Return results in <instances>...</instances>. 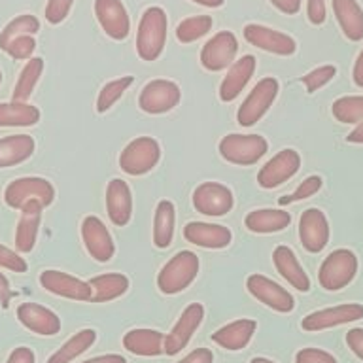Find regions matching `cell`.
<instances>
[{
    "mask_svg": "<svg viewBox=\"0 0 363 363\" xmlns=\"http://www.w3.org/2000/svg\"><path fill=\"white\" fill-rule=\"evenodd\" d=\"M169 19L163 8L152 6L142 13L138 33H136V51L142 61H155L161 57L167 44Z\"/></svg>",
    "mask_w": 363,
    "mask_h": 363,
    "instance_id": "cell-1",
    "label": "cell"
},
{
    "mask_svg": "<svg viewBox=\"0 0 363 363\" xmlns=\"http://www.w3.org/2000/svg\"><path fill=\"white\" fill-rule=\"evenodd\" d=\"M199 257L189 250H182L170 257L157 274V288L164 295H176L187 289L197 278Z\"/></svg>",
    "mask_w": 363,
    "mask_h": 363,
    "instance_id": "cell-2",
    "label": "cell"
},
{
    "mask_svg": "<svg viewBox=\"0 0 363 363\" xmlns=\"http://www.w3.org/2000/svg\"><path fill=\"white\" fill-rule=\"evenodd\" d=\"M357 272V257L348 248L333 250L331 254L323 259L318 271L320 286L328 291H339L346 288L348 284L356 278Z\"/></svg>",
    "mask_w": 363,
    "mask_h": 363,
    "instance_id": "cell-3",
    "label": "cell"
},
{
    "mask_svg": "<svg viewBox=\"0 0 363 363\" xmlns=\"http://www.w3.org/2000/svg\"><path fill=\"white\" fill-rule=\"evenodd\" d=\"M220 155L227 163L240 164V167H250L255 164L269 150V144L261 135H233L223 136L220 140Z\"/></svg>",
    "mask_w": 363,
    "mask_h": 363,
    "instance_id": "cell-4",
    "label": "cell"
},
{
    "mask_svg": "<svg viewBox=\"0 0 363 363\" xmlns=\"http://www.w3.org/2000/svg\"><path fill=\"white\" fill-rule=\"evenodd\" d=\"M161 147L152 136H138L129 142L119 155V167L130 176L147 174L159 163Z\"/></svg>",
    "mask_w": 363,
    "mask_h": 363,
    "instance_id": "cell-5",
    "label": "cell"
},
{
    "mask_svg": "<svg viewBox=\"0 0 363 363\" xmlns=\"http://www.w3.org/2000/svg\"><path fill=\"white\" fill-rule=\"evenodd\" d=\"M55 199V189L51 182L38 176H25L17 178L6 187L4 201L13 210H21L30 201H40L44 206H50Z\"/></svg>",
    "mask_w": 363,
    "mask_h": 363,
    "instance_id": "cell-6",
    "label": "cell"
},
{
    "mask_svg": "<svg viewBox=\"0 0 363 363\" xmlns=\"http://www.w3.org/2000/svg\"><path fill=\"white\" fill-rule=\"evenodd\" d=\"M280 84L277 78H263L257 82L254 89L250 91V95L244 99L237 112V121L242 127H252L257 123L272 106V102L278 96Z\"/></svg>",
    "mask_w": 363,
    "mask_h": 363,
    "instance_id": "cell-7",
    "label": "cell"
},
{
    "mask_svg": "<svg viewBox=\"0 0 363 363\" xmlns=\"http://www.w3.org/2000/svg\"><path fill=\"white\" fill-rule=\"evenodd\" d=\"M182 91L170 79H152L144 85L138 96V106L146 113H167L178 106Z\"/></svg>",
    "mask_w": 363,
    "mask_h": 363,
    "instance_id": "cell-8",
    "label": "cell"
},
{
    "mask_svg": "<svg viewBox=\"0 0 363 363\" xmlns=\"http://www.w3.org/2000/svg\"><path fill=\"white\" fill-rule=\"evenodd\" d=\"M238 51V40L231 30H221L203 45L201 65L210 72H220L231 67Z\"/></svg>",
    "mask_w": 363,
    "mask_h": 363,
    "instance_id": "cell-9",
    "label": "cell"
},
{
    "mask_svg": "<svg viewBox=\"0 0 363 363\" xmlns=\"http://www.w3.org/2000/svg\"><path fill=\"white\" fill-rule=\"evenodd\" d=\"M301 167V155L291 147L280 150L277 155H272L261 170L257 172V184L263 189H272V187L282 186L291 176L297 174Z\"/></svg>",
    "mask_w": 363,
    "mask_h": 363,
    "instance_id": "cell-10",
    "label": "cell"
},
{
    "mask_svg": "<svg viewBox=\"0 0 363 363\" xmlns=\"http://www.w3.org/2000/svg\"><path fill=\"white\" fill-rule=\"evenodd\" d=\"M233 204H235L233 191L218 182H204L193 191V206L204 216H212V218L225 216L233 210Z\"/></svg>",
    "mask_w": 363,
    "mask_h": 363,
    "instance_id": "cell-11",
    "label": "cell"
},
{
    "mask_svg": "<svg viewBox=\"0 0 363 363\" xmlns=\"http://www.w3.org/2000/svg\"><path fill=\"white\" fill-rule=\"evenodd\" d=\"M246 288L255 299L272 311L288 314L295 308L294 295L289 294L288 289H284L280 284L263 277V274H250L246 280Z\"/></svg>",
    "mask_w": 363,
    "mask_h": 363,
    "instance_id": "cell-12",
    "label": "cell"
},
{
    "mask_svg": "<svg viewBox=\"0 0 363 363\" xmlns=\"http://www.w3.org/2000/svg\"><path fill=\"white\" fill-rule=\"evenodd\" d=\"M363 318V305L359 303H345V305L329 306L322 311L311 312L308 316L303 318L301 328L305 331H323V329L337 328L345 323L357 322Z\"/></svg>",
    "mask_w": 363,
    "mask_h": 363,
    "instance_id": "cell-13",
    "label": "cell"
},
{
    "mask_svg": "<svg viewBox=\"0 0 363 363\" xmlns=\"http://www.w3.org/2000/svg\"><path fill=\"white\" fill-rule=\"evenodd\" d=\"M204 306L201 303H191L184 308V312L174 323V328L169 335H164V354L167 356H176L180 354L191 340L193 333L197 331L199 325L203 323Z\"/></svg>",
    "mask_w": 363,
    "mask_h": 363,
    "instance_id": "cell-14",
    "label": "cell"
},
{
    "mask_svg": "<svg viewBox=\"0 0 363 363\" xmlns=\"http://www.w3.org/2000/svg\"><path fill=\"white\" fill-rule=\"evenodd\" d=\"M82 238H84L85 250L95 261L106 263L116 254L112 235L106 229V225L99 220L96 216H87L82 221Z\"/></svg>",
    "mask_w": 363,
    "mask_h": 363,
    "instance_id": "cell-15",
    "label": "cell"
},
{
    "mask_svg": "<svg viewBox=\"0 0 363 363\" xmlns=\"http://www.w3.org/2000/svg\"><path fill=\"white\" fill-rule=\"evenodd\" d=\"M244 38L248 44L269 51V53H274V55H294L297 50V44L291 36L274 30V28L255 25V23H250L244 27Z\"/></svg>",
    "mask_w": 363,
    "mask_h": 363,
    "instance_id": "cell-16",
    "label": "cell"
},
{
    "mask_svg": "<svg viewBox=\"0 0 363 363\" xmlns=\"http://www.w3.org/2000/svg\"><path fill=\"white\" fill-rule=\"evenodd\" d=\"M40 284L50 294L65 297V299L93 301V289H91L89 282H84L67 272L44 271L40 274Z\"/></svg>",
    "mask_w": 363,
    "mask_h": 363,
    "instance_id": "cell-17",
    "label": "cell"
},
{
    "mask_svg": "<svg viewBox=\"0 0 363 363\" xmlns=\"http://www.w3.org/2000/svg\"><path fill=\"white\" fill-rule=\"evenodd\" d=\"M299 238L311 254L322 252L329 242V221L320 208H308L301 214Z\"/></svg>",
    "mask_w": 363,
    "mask_h": 363,
    "instance_id": "cell-18",
    "label": "cell"
},
{
    "mask_svg": "<svg viewBox=\"0 0 363 363\" xmlns=\"http://www.w3.org/2000/svg\"><path fill=\"white\" fill-rule=\"evenodd\" d=\"M95 16L102 30L110 38H127L130 30V19L121 0H95Z\"/></svg>",
    "mask_w": 363,
    "mask_h": 363,
    "instance_id": "cell-19",
    "label": "cell"
},
{
    "mask_svg": "<svg viewBox=\"0 0 363 363\" xmlns=\"http://www.w3.org/2000/svg\"><path fill=\"white\" fill-rule=\"evenodd\" d=\"M184 237L187 242L206 250H221L231 244L233 233L225 225L206 223V221H189L184 227Z\"/></svg>",
    "mask_w": 363,
    "mask_h": 363,
    "instance_id": "cell-20",
    "label": "cell"
},
{
    "mask_svg": "<svg viewBox=\"0 0 363 363\" xmlns=\"http://www.w3.org/2000/svg\"><path fill=\"white\" fill-rule=\"evenodd\" d=\"M106 212L113 225H127L133 218V193L121 178L110 180L106 187Z\"/></svg>",
    "mask_w": 363,
    "mask_h": 363,
    "instance_id": "cell-21",
    "label": "cell"
},
{
    "mask_svg": "<svg viewBox=\"0 0 363 363\" xmlns=\"http://www.w3.org/2000/svg\"><path fill=\"white\" fill-rule=\"evenodd\" d=\"M17 318L27 329L36 335H57L61 331V320L55 312L36 303H23L17 308Z\"/></svg>",
    "mask_w": 363,
    "mask_h": 363,
    "instance_id": "cell-22",
    "label": "cell"
},
{
    "mask_svg": "<svg viewBox=\"0 0 363 363\" xmlns=\"http://www.w3.org/2000/svg\"><path fill=\"white\" fill-rule=\"evenodd\" d=\"M272 263L277 267L278 274L291 286V288L299 289L306 294L311 289V278L305 272L303 265L297 259V255L288 246H277L272 252Z\"/></svg>",
    "mask_w": 363,
    "mask_h": 363,
    "instance_id": "cell-23",
    "label": "cell"
},
{
    "mask_svg": "<svg viewBox=\"0 0 363 363\" xmlns=\"http://www.w3.org/2000/svg\"><path fill=\"white\" fill-rule=\"evenodd\" d=\"M255 72V57L244 55L238 61H235L227 70V76L220 85V99L223 102H233L242 89L248 85Z\"/></svg>",
    "mask_w": 363,
    "mask_h": 363,
    "instance_id": "cell-24",
    "label": "cell"
},
{
    "mask_svg": "<svg viewBox=\"0 0 363 363\" xmlns=\"http://www.w3.org/2000/svg\"><path fill=\"white\" fill-rule=\"evenodd\" d=\"M255 328H257V323L254 320H248V318L235 320V322L227 323V325L218 329L216 333H212V340L225 350H242L254 337Z\"/></svg>",
    "mask_w": 363,
    "mask_h": 363,
    "instance_id": "cell-25",
    "label": "cell"
},
{
    "mask_svg": "<svg viewBox=\"0 0 363 363\" xmlns=\"http://www.w3.org/2000/svg\"><path fill=\"white\" fill-rule=\"evenodd\" d=\"M42 208H44V204L40 201H30L21 208V220L17 223L16 231V246L23 254H28L36 244Z\"/></svg>",
    "mask_w": 363,
    "mask_h": 363,
    "instance_id": "cell-26",
    "label": "cell"
},
{
    "mask_svg": "<svg viewBox=\"0 0 363 363\" xmlns=\"http://www.w3.org/2000/svg\"><path fill=\"white\" fill-rule=\"evenodd\" d=\"M125 350L142 357L164 354V335L155 329H130L123 337Z\"/></svg>",
    "mask_w": 363,
    "mask_h": 363,
    "instance_id": "cell-27",
    "label": "cell"
},
{
    "mask_svg": "<svg viewBox=\"0 0 363 363\" xmlns=\"http://www.w3.org/2000/svg\"><path fill=\"white\" fill-rule=\"evenodd\" d=\"M289 223H291V216L282 208L252 210L244 220V225L248 227V231L259 233V235L284 231Z\"/></svg>",
    "mask_w": 363,
    "mask_h": 363,
    "instance_id": "cell-28",
    "label": "cell"
},
{
    "mask_svg": "<svg viewBox=\"0 0 363 363\" xmlns=\"http://www.w3.org/2000/svg\"><path fill=\"white\" fill-rule=\"evenodd\" d=\"M333 11L346 38L363 40V10L357 0H333Z\"/></svg>",
    "mask_w": 363,
    "mask_h": 363,
    "instance_id": "cell-29",
    "label": "cell"
},
{
    "mask_svg": "<svg viewBox=\"0 0 363 363\" xmlns=\"http://www.w3.org/2000/svg\"><path fill=\"white\" fill-rule=\"evenodd\" d=\"M34 138L28 135H11L0 138V169L27 161L34 153Z\"/></svg>",
    "mask_w": 363,
    "mask_h": 363,
    "instance_id": "cell-30",
    "label": "cell"
},
{
    "mask_svg": "<svg viewBox=\"0 0 363 363\" xmlns=\"http://www.w3.org/2000/svg\"><path fill=\"white\" fill-rule=\"evenodd\" d=\"M89 286L93 289V303H108L127 294L129 278L121 272H106L101 277L91 278Z\"/></svg>",
    "mask_w": 363,
    "mask_h": 363,
    "instance_id": "cell-31",
    "label": "cell"
},
{
    "mask_svg": "<svg viewBox=\"0 0 363 363\" xmlns=\"http://www.w3.org/2000/svg\"><path fill=\"white\" fill-rule=\"evenodd\" d=\"M40 121V110L28 102H2L0 127H33Z\"/></svg>",
    "mask_w": 363,
    "mask_h": 363,
    "instance_id": "cell-32",
    "label": "cell"
},
{
    "mask_svg": "<svg viewBox=\"0 0 363 363\" xmlns=\"http://www.w3.org/2000/svg\"><path fill=\"white\" fill-rule=\"evenodd\" d=\"M174 204L170 201H159L153 218V244L157 248H169L174 237Z\"/></svg>",
    "mask_w": 363,
    "mask_h": 363,
    "instance_id": "cell-33",
    "label": "cell"
},
{
    "mask_svg": "<svg viewBox=\"0 0 363 363\" xmlns=\"http://www.w3.org/2000/svg\"><path fill=\"white\" fill-rule=\"evenodd\" d=\"M96 331L95 329H82L78 333L70 337L65 345L57 352H53L48 359V363H70L78 356H82L85 350H89L95 345Z\"/></svg>",
    "mask_w": 363,
    "mask_h": 363,
    "instance_id": "cell-34",
    "label": "cell"
},
{
    "mask_svg": "<svg viewBox=\"0 0 363 363\" xmlns=\"http://www.w3.org/2000/svg\"><path fill=\"white\" fill-rule=\"evenodd\" d=\"M42 72H44V59L33 57L25 65L21 74H19V79H17L16 87H13V101L27 102L30 99V95H33L36 84H38Z\"/></svg>",
    "mask_w": 363,
    "mask_h": 363,
    "instance_id": "cell-35",
    "label": "cell"
},
{
    "mask_svg": "<svg viewBox=\"0 0 363 363\" xmlns=\"http://www.w3.org/2000/svg\"><path fill=\"white\" fill-rule=\"evenodd\" d=\"M331 113L340 123H363V95L340 96L333 102Z\"/></svg>",
    "mask_w": 363,
    "mask_h": 363,
    "instance_id": "cell-36",
    "label": "cell"
},
{
    "mask_svg": "<svg viewBox=\"0 0 363 363\" xmlns=\"http://www.w3.org/2000/svg\"><path fill=\"white\" fill-rule=\"evenodd\" d=\"M212 28V17L210 16H193L187 17L176 27V38L180 40L182 44H191L203 38L204 34H208Z\"/></svg>",
    "mask_w": 363,
    "mask_h": 363,
    "instance_id": "cell-37",
    "label": "cell"
},
{
    "mask_svg": "<svg viewBox=\"0 0 363 363\" xmlns=\"http://www.w3.org/2000/svg\"><path fill=\"white\" fill-rule=\"evenodd\" d=\"M40 30V21L34 16L23 13V16L11 19L0 33V50H6V45L10 44L11 40L17 36H25V34H36Z\"/></svg>",
    "mask_w": 363,
    "mask_h": 363,
    "instance_id": "cell-38",
    "label": "cell"
},
{
    "mask_svg": "<svg viewBox=\"0 0 363 363\" xmlns=\"http://www.w3.org/2000/svg\"><path fill=\"white\" fill-rule=\"evenodd\" d=\"M133 84V76H121L118 79H112L108 82L104 87L99 93V99H96V110L101 113L108 112L110 108L116 104V102L123 96V93L129 89V85Z\"/></svg>",
    "mask_w": 363,
    "mask_h": 363,
    "instance_id": "cell-39",
    "label": "cell"
},
{
    "mask_svg": "<svg viewBox=\"0 0 363 363\" xmlns=\"http://www.w3.org/2000/svg\"><path fill=\"white\" fill-rule=\"evenodd\" d=\"M323 186V180L320 176H308L306 180H303L299 184V187L295 189L294 193H289V195H284V197L278 199V204L280 206H286V204L297 203V201H303V199H308L312 195H316Z\"/></svg>",
    "mask_w": 363,
    "mask_h": 363,
    "instance_id": "cell-40",
    "label": "cell"
},
{
    "mask_svg": "<svg viewBox=\"0 0 363 363\" xmlns=\"http://www.w3.org/2000/svg\"><path fill=\"white\" fill-rule=\"evenodd\" d=\"M335 74H337V68L333 65H323V67L314 68L306 76H303L301 82L305 84L308 93H316L318 89H322L323 85H328L335 78Z\"/></svg>",
    "mask_w": 363,
    "mask_h": 363,
    "instance_id": "cell-41",
    "label": "cell"
},
{
    "mask_svg": "<svg viewBox=\"0 0 363 363\" xmlns=\"http://www.w3.org/2000/svg\"><path fill=\"white\" fill-rule=\"evenodd\" d=\"M36 50V40L30 36V34H25V36H17L6 45V53L16 59V61H21V59H30V55Z\"/></svg>",
    "mask_w": 363,
    "mask_h": 363,
    "instance_id": "cell-42",
    "label": "cell"
},
{
    "mask_svg": "<svg viewBox=\"0 0 363 363\" xmlns=\"http://www.w3.org/2000/svg\"><path fill=\"white\" fill-rule=\"evenodd\" d=\"M72 4L74 0H48V6H45V19H48V23L59 25V23L65 21Z\"/></svg>",
    "mask_w": 363,
    "mask_h": 363,
    "instance_id": "cell-43",
    "label": "cell"
},
{
    "mask_svg": "<svg viewBox=\"0 0 363 363\" xmlns=\"http://www.w3.org/2000/svg\"><path fill=\"white\" fill-rule=\"evenodd\" d=\"M295 363H339L329 354L320 348H303L295 354Z\"/></svg>",
    "mask_w": 363,
    "mask_h": 363,
    "instance_id": "cell-44",
    "label": "cell"
},
{
    "mask_svg": "<svg viewBox=\"0 0 363 363\" xmlns=\"http://www.w3.org/2000/svg\"><path fill=\"white\" fill-rule=\"evenodd\" d=\"M0 267L13 272H27V261L21 255L16 254L13 250L6 248L0 244Z\"/></svg>",
    "mask_w": 363,
    "mask_h": 363,
    "instance_id": "cell-45",
    "label": "cell"
},
{
    "mask_svg": "<svg viewBox=\"0 0 363 363\" xmlns=\"http://www.w3.org/2000/svg\"><path fill=\"white\" fill-rule=\"evenodd\" d=\"M306 16L312 25H322L325 21V0H308Z\"/></svg>",
    "mask_w": 363,
    "mask_h": 363,
    "instance_id": "cell-46",
    "label": "cell"
},
{
    "mask_svg": "<svg viewBox=\"0 0 363 363\" xmlns=\"http://www.w3.org/2000/svg\"><path fill=\"white\" fill-rule=\"evenodd\" d=\"M346 345L363 362V328H354L346 333Z\"/></svg>",
    "mask_w": 363,
    "mask_h": 363,
    "instance_id": "cell-47",
    "label": "cell"
},
{
    "mask_svg": "<svg viewBox=\"0 0 363 363\" xmlns=\"http://www.w3.org/2000/svg\"><path fill=\"white\" fill-rule=\"evenodd\" d=\"M178 363H214V354L208 348H195Z\"/></svg>",
    "mask_w": 363,
    "mask_h": 363,
    "instance_id": "cell-48",
    "label": "cell"
},
{
    "mask_svg": "<svg viewBox=\"0 0 363 363\" xmlns=\"http://www.w3.org/2000/svg\"><path fill=\"white\" fill-rule=\"evenodd\" d=\"M6 363H36V356H34V352L30 348H27V346H19V348L11 352Z\"/></svg>",
    "mask_w": 363,
    "mask_h": 363,
    "instance_id": "cell-49",
    "label": "cell"
},
{
    "mask_svg": "<svg viewBox=\"0 0 363 363\" xmlns=\"http://www.w3.org/2000/svg\"><path fill=\"white\" fill-rule=\"evenodd\" d=\"M13 295H16V291L10 288L8 278L0 272V305H2V308H8V306H10V301Z\"/></svg>",
    "mask_w": 363,
    "mask_h": 363,
    "instance_id": "cell-50",
    "label": "cell"
},
{
    "mask_svg": "<svg viewBox=\"0 0 363 363\" xmlns=\"http://www.w3.org/2000/svg\"><path fill=\"white\" fill-rule=\"evenodd\" d=\"M271 4L288 16H295L301 10V0H271Z\"/></svg>",
    "mask_w": 363,
    "mask_h": 363,
    "instance_id": "cell-51",
    "label": "cell"
},
{
    "mask_svg": "<svg viewBox=\"0 0 363 363\" xmlns=\"http://www.w3.org/2000/svg\"><path fill=\"white\" fill-rule=\"evenodd\" d=\"M352 76H354V84L357 87H363V50L359 51L356 62H354V70H352Z\"/></svg>",
    "mask_w": 363,
    "mask_h": 363,
    "instance_id": "cell-52",
    "label": "cell"
},
{
    "mask_svg": "<svg viewBox=\"0 0 363 363\" xmlns=\"http://www.w3.org/2000/svg\"><path fill=\"white\" fill-rule=\"evenodd\" d=\"M82 363H127V359L119 354H106V356L91 357V359H85Z\"/></svg>",
    "mask_w": 363,
    "mask_h": 363,
    "instance_id": "cell-53",
    "label": "cell"
},
{
    "mask_svg": "<svg viewBox=\"0 0 363 363\" xmlns=\"http://www.w3.org/2000/svg\"><path fill=\"white\" fill-rule=\"evenodd\" d=\"M346 142H350V144H363V123H357L352 129V133H348Z\"/></svg>",
    "mask_w": 363,
    "mask_h": 363,
    "instance_id": "cell-54",
    "label": "cell"
},
{
    "mask_svg": "<svg viewBox=\"0 0 363 363\" xmlns=\"http://www.w3.org/2000/svg\"><path fill=\"white\" fill-rule=\"evenodd\" d=\"M195 4H201V6H206V8H220L223 6L225 0H191Z\"/></svg>",
    "mask_w": 363,
    "mask_h": 363,
    "instance_id": "cell-55",
    "label": "cell"
},
{
    "mask_svg": "<svg viewBox=\"0 0 363 363\" xmlns=\"http://www.w3.org/2000/svg\"><path fill=\"white\" fill-rule=\"evenodd\" d=\"M250 363H274V362H271V359H267V357H254V359H252V362Z\"/></svg>",
    "mask_w": 363,
    "mask_h": 363,
    "instance_id": "cell-56",
    "label": "cell"
},
{
    "mask_svg": "<svg viewBox=\"0 0 363 363\" xmlns=\"http://www.w3.org/2000/svg\"><path fill=\"white\" fill-rule=\"evenodd\" d=\"M0 82H2V72H0Z\"/></svg>",
    "mask_w": 363,
    "mask_h": 363,
    "instance_id": "cell-57",
    "label": "cell"
}]
</instances>
